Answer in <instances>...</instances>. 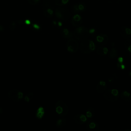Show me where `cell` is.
<instances>
[{
    "label": "cell",
    "instance_id": "1",
    "mask_svg": "<svg viewBox=\"0 0 131 131\" xmlns=\"http://www.w3.org/2000/svg\"><path fill=\"white\" fill-rule=\"evenodd\" d=\"M73 35L77 40L82 41L88 38L89 30L84 26H79L75 29Z\"/></svg>",
    "mask_w": 131,
    "mask_h": 131
},
{
    "label": "cell",
    "instance_id": "2",
    "mask_svg": "<svg viewBox=\"0 0 131 131\" xmlns=\"http://www.w3.org/2000/svg\"><path fill=\"white\" fill-rule=\"evenodd\" d=\"M55 15L57 18L62 20H66L70 17V13L69 10L62 6H59V7L55 9Z\"/></svg>",
    "mask_w": 131,
    "mask_h": 131
},
{
    "label": "cell",
    "instance_id": "3",
    "mask_svg": "<svg viewBox=\"0 0 131 131\" xmlns=\"http://www.w3.org/2000/svg\"><path fill=\"white\" fill-rule=\"evenodd\" d=\"M55 111L56 113L61 117L67 115L68 112V108L64 102L59 100L55 104Z\"/></svg>",
    "mask_w": 131,
    "mask_h": 131
},
{
    "label": "cell",
    "instance_id": "4",
    "mask_svg": "<svg viewBox=\"0 0 131 131\" xmlns=\"http://www.w3.org/2000/svg\"><path fill=\"white\" fill-rule=\"evenodd\" d=\"M8 96L9 98L12 99L13 101L18 102L21 100V99L23 98V94L19 90L13 89L10 90L8 92Z\"/></svg>",
    "mask_w": 131,
    "mask_h": 131
},
{
    "label": "cell",
    "instance_id": "5",
    "mask_svg": "<svg viewBox=\"0 0 131 131\" xmlns=\"http://www.w3.org/2000/svg\"><path fill=\"white\" fill-rule=\"evenodd\" d=\"M86 6L84 2H81L74 4L72 7V11L75 13L82 12L86 9Z\"/></svg>",
    "mask_w": 131,
    "mask_h": 131
},
{
    "label": "cell",
    "instance_id": "6",
    "mask_svg": "<svg viewBox=\"0 0 131 131\" xmlns=\"http://www.w3.org/2000/svg\"><path fill=\"white\" fill-rule=\"evenodd\" d=\"M67 48L68 52L74 53L77 50L78 48V44L75 40L70 39L67 43Z\"/></svg>",
    "mask_w": 131,
    "mask_h": 131
},
{
    "label": "cell",
    "instance_id": "7",
    "mask_svg": "<svg viewBox=\"0 0 131 131\" xmlns=\"http://www.w3.org/2000/svg\"><path fill=\"white\" fill-rule=\"evenodd\" d=\"M120 34L123 38L129 39L130 38V35H131V29L127 26H122L121 27Z\"/></svg>",
    "mask_w": 131,
    "mask_h": 131
},
{
    "label": "cell",
    "instance_id": "8",
    "mask_svg": "<svg viewBox=\"0 0 131 131\" xmlns=\"http://www.w3.org/2000/svg\"><path fill=\"white\" fill-rule=\"evenodd\" d=\"M75 122L79 124H83L87 121V117L84 114H77L74 117Z\"/></svg>",
    "mask_w": 131,
    "mask_h": 131
},
{
    "label": "cell",
    "instance_id": "9",
    "mask_svg": "<svg viewBox=\"0 0 131 131\" xmlns=\"http://www.w3.org/2000/svg\"><path fill=\"white\" fill-rule=\"evenodd\" d=\"M82 22V18L80 15L78 14H75L72 18L71 19V23L73 24V26L78 27L80 26Z\"/></svg>",
    "mask_w": 131,
    "mask_h": 131
},
{
    "label": "cell",
    "instance_id": "10",
    "mask_svg": "<svg viewBox=\"0 0 131 131\" xmlns=\"http://www.w3.org/2000/svg\"><path fill=\"white\" fill-rule=\"evenodd\" d=\"M54 0H44L43 2V9H53L55 8Z\"/></svg>",
    "mask_w": 131,
    "mask_h": 131
},
{
    "label": "cell",
    "instance_id": "11",
    "mask_svg": "<svg viewBox=\"0 0 131 131\" xmlns=\"http://www.w3.org/2000/svg\"><path fill=\"white\" fill-rule=\"evenodd\" d=\"M103 96L105 99H106L108 101H111V102H114L116 101L118 99V97H115L114 96L111 92L110 90H105V93H104Z\"/></svg>",
    "mask_w": 131,
    "mask_h": 131
},
{
    "label": "cell",
    "instance_id": "12",
    "mask_svg": "<svg viewBox=\"0 0 131 131\" xmlns=\"http://www.w3.org/2000/svg\"><path fill=\"white\" fill-rule=\"evenodd\" d=\"M83 42L81 43L80 46V49L82 53H90L91 51L90 50L88 41L86 40L82 41Z\"/></svg>",
    "mask_w": 131,
    "mask_h": 131
},
{
    "label": "cell",
    "instance_id": "13",
    "mask_svg": "<svg viewBox=\"0 0 131 131\" xmlns=\"http://www.w3.org/2000/svg\"><path fill=\"white\" fill-rule=\"evenodd\" d=\"M106 89V84L105 81H103V80H101L99 81V83L98 84L97 86V91L98 93H102L103 92H104Z\"/></svg>",
    "mask_w": 131,
    "mask_h": 131
},
{
    "label": "cell",
    "instance_id": "14",
    "mask_svg": "<svg viewBox=\"0 0 131 131\" xmlns=\"http://www.w3.org/2000/svg\"><path fill=\"white\" fill-rule=\"evenodd\" d=\"M96 41L98 43H104V41L106 42H107L108 38L106 35L104 34H101L97 35L96 38Z\"/></svg>",
    "mask_w": 131,
    "mask_h": 131
},
{
    "label": "cell",
    "instance_id": "15",
    "mask_svg": "<svg viewBox=\"0 0 131 131\" xmlns=\"http://www.w3.org/2000/svg\"><path fill=\"white\" fill-rule=\"evenodd\" d=\"M87 129L88 130H98V129H97V127H98V125L97 123L93 121H90L86 125Z\"/></svg>",
    "mask_w": 131,
    "mask_h": 131
},
{
    "label": "cell",
    "instance_id": "16",
    "mask_svg": "<svg viewBox=\"0 0 131 131\" xmlns=\"http://www.w3.org/2000/svg\"><path fill=\"white\" fill-rule=\"evenodd\" d=\"M121 98L122 100L125 101H129L131 99V96L129 92L127 91L122 92L121 94Z\"/></svg>",
    "mask_w": 131,
    "mask_h": 131
},
{
    "label": "cell",
    "instance_id": "17",
    "mask_svg": "<svg viewBox=\"0 0 131 131\" xmlns=\"http://www.w3.org/2000/svg\"><path fill=\"white\" fill-rule=\"evenodd\" d=\"M61 35L64 38H71L72 36V33L71 32H70L68 29H67V28H64L61 31Z\"/></svg>",
    "mask_w": 131,
    "mask_h": 131
},
{
    "label": "cell",
    "instance_id": "18",
    "mask_svg": "<svg viewBox=\"0 0 131 131\" xmlns=\"http://www.w3.org/2000/svg\"><path fill=\"white\" fill-rule=\"evenodd\" d=\"M66 123V120L64 118H60L58 119L56 123V126L57 128H60L64 127Z\"/></svg>",
    "mask_w": 131,
    "mask_h": 131
},
{
    "label": "cell",
    "instance_id": "19",
    "mask_svg": "<svg viewBox=\"0 0 131 131\" xmlns=\"http://www.w3.org/2000/svg\"><path fill=\"white\" fill-rule=\"evenodd\" d=\"M94 115V110L92 107H89L85 113V116L88 118H92Z\"/></svg>",
    "mask_w": 131,
    "mask_h": 131
},
{
    "label": "cell",
    "instance_id": "20",
    "mask_svg": "<svg viewBox=\"0 0 131 131\" xmlns=\"http://www.w3.org/2000/svg\"><path fill=\"white\" fill-rule=\"evenodd\" d=\"M110 58L111 59H115L117 57V50L114 48H113L110 52Z\"/></svg>",
    "mask_w": 131,
    "mask_h": 131
},
{
    "label": "cell",
    "instance_id": "21",
    "mask_svg": "<svg viewBox=\"0 0 131 131\" xmlns=\"http://www.w3.org/2000/svg\"><path fill=\"white\" fill-rule=\"evenodd\" d=\"M69 2V0H54L56 5L58 6H63L66 5Z\"/></svg>",
    "mask_w": 131,
    "mask_h": 131
},
{
    "label": "cell",
    "instance_id": "22",
    "mask_svg": "<svg viewBox=\"0 0 131 131\" xmlns=\"http://www.w3.org/2000/svg\"><path fill=\"white\" fill-rule=\"evenodd\" d=\"M44 110L43 108L42 107H40L38 108V110H37V112H36V116L39 119H41L42 116H43L44 114Z\"/></svg>",
    "mask_w": 131,
    "mask_h": 131
},
{
    "label": "cell",
    "instance_id": "23",
    "mask_svg": "<svg viewBox=\"0 0 131 131\" xmlns=\"http://www.w3.org/2000/svg\"><path fill=\"white\" fill-rule=\"evenodd\" d=\"M88 43H89V49H90V50L91 51V52L94 51L96 49V45H95V43L94 42V41L91 40H88Z\"/></svg>",
    "mask_w": 131,
    "mask_h": 131
},
{
    "label": "cell",
    "instance_id": "24",
    "mask_svg": "<svg viewBox=\"0 0 131 131\" xmlns=\"http://www.w3.org/2000/svg\"><path fill=\"white\" fill-rule=\"evenodd\" d=\"M33 94L31 92L27 94L25 97V100L26 102H29L30 100V99L33 97Z\"/></svg>",
    "mask_w": 131,
    "mask_h": 131
},
{
    "label": "cell",
    "instance_id": "25",
    "mask_svg": "<svg viewBox=\"0 0 131 131\" xmlns=\"http://www.w3.org/2000/svg\"><path fill=\"white\" fill-rule=\"evenodd\" d=\"M111 93L115 97H118L119 95V91L117 89H113L110 90Z\"/></svg>",
    "mask_w": 131,
    "mask_h": 131
},
{
    "label": "cell",
    "instance_id": "26",
    "mask_svg": "<svg viewBox=\"0 0 131 131\" xmlns=\"http://www.w3.org/2000/svg\"><path fill=\"white\" fill-rule=\"evenodd\" d=\"M102 48H103V47H100L97 49V53L98 55H99L100 56H103L104 55L103 53Z\"/></svg>",
    "mask_w": 131,
    "mask_h": 131
},
{
    "label": "cell",
    "instance_id": "27",
    "mask_svg": "<svg viewBox=\"0 0 131 131\" xmlns=\"http://www.w3.org/2000/svg\"><path fill=\"white\" fill-rule=\"evenodd\" d=\"M40 0H28V3L32 5H35L37 4H38Z\"/></svg>",
    "mask_w": 131,
    "mask_h": 131
},
{
    "label": "cell",
    "instance_id": "28",
    "mask_svg": "<svg viewBox=\"0 0 131 131\" xmlns=\"http://www.w3.org/2000/svg\"><path fill=\"white\" fill-rule=\"evenodd\" d=\"M117 67L118 68L120 69L121 70H124L125 69V66L123 63H119L118 62L117 63Z\"/></svg>",
    "mask_w": 131,
    "mask_h": 131
},
{
    "label": "cell",
    "instance_id": "29",
    "mask_svg": "<svg viewBox=\"0 0 131 131\" xmlns=\"http://www.w3.org/2000/svg\"><path fill=\"white\" fill-rule=\"evenodd\" d=\"M16 23L14 21H13L11 23H10L9 25V28L11 30H14L16 28Z\"/></svg>",
    "mask_w": 131,
    "mask_h": 131
},
{
    "label": "cell",
    "instance_id": "30",
    "mask_svg": "<svg viewBox=\"0 0 131 131\" xmlns=\"http://www.w3.org/2000/svg\"><path fill=\"white\" fill-rule=\"evenodd\" d=\"M102 49H103V53L104 55H106L108 52V50L107 48V47H103Z\"/></svg>",
    "mask_w": 131,
    "mask_h": 131
},
{
    "label": "cell",
    "instance_id": "31",
    "mask_svg": "<svg viewBox=\"0 0 131 131\" xmlns=\"http://www.w3.org/2000/svg\"><path fill=\"white\" fill-rule=\"evenodd\" d=\"M118 61L119 63H123V62H124V58L122 57H119L118 58Z\"/></svg>",
    "mask_w": 131,
    "mask_h": 131
},
{
    "label": "cell",
    "instance_id": "32",
    "mask_svg": "<svg viewBox=\"0 0 131 131\" xmlns=\"http://www.w3.org/2000/svg\"><path fill=\"white\" fill-rule=\"evenodd\" d=\"M96 31V30L94 28H91L89 30V33L90 34H94Z\"/></svg>",
    "mask_w": 131,
    "mask_h": 131
},
{
    "label": "cell",
    "instance_id": "33",
    "mask_svg": "<svg viewBox=\"0 0 131 131\" xmlns=\"http://www.w3.org/2000/svg\"><path fill=\"white\" fill-rule=\"evenodd\" d=\"M127 50L128 51V52L129 53H131V44L129 45L127 47Z\"/></svg>",
    "mask_w": 131,
    "mask_h": 131
},
{
    "label": "cell",
    "instance_id": "34",
    "mask_svg": "<svg viewBox=\"0 0 131 131\" xmlns=\"http://www.w3.org/2000/svg\"><path fill=\"white\" fill-rule=\"evenodd\" d=\"M113 77H110L109 78V79H108V81H110V82H112L113 81Z\"/></svg>",
    "mask_w": 131,
    "mask_h": 131
},
{
    "label": "cell",
    "instance_id": "35",
    "mask_svg": "<svg viewBox=\"0 0 131 131\" xmlns=\"http://www.w3.org/2000/svg\"><path fill=\"white\" fill-rule=\"evenodd\" d=\"M4 30L3 26L2 25H0V31H3Z\"/></svg>",
    "mask_w": 131,
    "mask_h": 131
},
{
    "label": "cell",
    "instance_id": "36",
    "mask_svg": "<svg viewBox=\"0 0 131 131\" xmlns=\"http://www.w3.org/2000/svg\"><path fill=\"white\" fill-rule=\"evenodd\" d=\"M58 26H61V23L60 22H59V23H58Z\"/></svg>",
    "mask_w": 131,
    "mask_h": 131
},
{
    "label": "cell",
    "instance_id": "37",
    "mask_svg": "<svg viewBox=\"0 0 131 131\" xmlns=\"http://www.w3.org/2000/svg\"><path fill=\"white\" fill-rule=\"evenodd\" d=\"M2 113V110L1 109V108H0V114H1Z\"/></svg>",
    "mask_w": 131,
    "mask_h": 131
},
{
    "label": "cell",
    "instance_id": "38",
    "mask_svg": "<svg viewBox=\"0 0 131 131\" xmlns=\"http://www.w3.org/2000/svg\"><path fill=\"white\" fill-rule=\"evenodd\" d=\"M128 74H129V75L131 77V71H130V72H129L128 73Z\"/></svg>",
    "mask_w": 131,
    "mask_h": 131
},
{
    "label": "cell",
    "instance_id": "39",
    "mask_svg": "<svg viewBox=\"0 0 131 131\" xmlns=\"http://www.w3.org/2000/svg\"><path fill=\"white\" fill-rule=\"evenodd\" d=\"M130 57H131V53H130Z\"/></svg>",
    "mask_w": 131,
    "mask_h": 131
},
{
    "label": "cell",
    "instance_id": "40",
    "mask_svg": "<svg viewBox=\"0 0 131 131\" xmlns=\"http://www.w3.org/2000/svg\"><path fill=\"white\" fill-rule=\"evenodd\" d=\"M130 28H131V26H130Z\"/></svg>",
    "mask_w": 131,
    "mask_h": 131
}]
</instances>
